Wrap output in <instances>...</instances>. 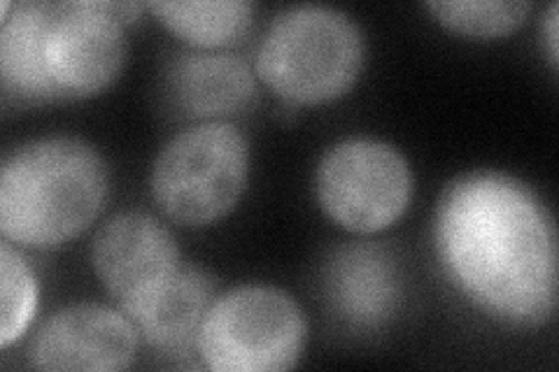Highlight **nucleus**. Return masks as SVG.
<instances>
[{
	"mask_svg": "<svg viewBox=\"0 0 559 372\" xmlns=\"http://www.w3.org/2000/svg\"><path fill=\"white\" fill-rule=\"evenodd\" d=\"M557 12H559V8L552 3L548 10V16H546V40H548V57H550L552 65H557V43H559Z\"/></svg>",
	"mask_w": 559,
	"mask_h": 372,
	"instance_id": "obj_16",
	"label": "nucleus"
},
{
	"mask_svg": "<svg viewBox=\"0 0 559 372\" xmlns=\"http://www.w3.org/2000/svg\"><path fill=\"white\" fill-rule=\"evenodd\" d=\"M250 177V143L229 121H201L170 137L150 177L164 215L189 228L224 219L242 199Z\"/></svg>",
	"mask_w": 559,
	"mask_h": 372,
	"instance_id": "obj_5",
	"label": "nucleus"
},
{
	"mask_svg": "<svg viewBox=\"0 0 559 372\" xmlns=\"http://www.w3.org/2000/svg\"><path fill=\"white\" fill-rule=\"evenodd\" d=\"M443 28L464 38L499 40L515 33L532 12L530 0H443L427 3Z\"/></svg>",
	"mask_w": 559,
	"mask_h": 372,
	"instance_id": "obj_14",
	"label": "nucleus"
},
{
	"mask_svg": "<svg viewBox=\"0 0 559 372\" xmlns=\"http://www.w3.org/2000/svg\"><path fill=\"white\" fill-rule=\"evenodd\" d=\"M140 333L119 308L75 303L33 335L28 363L49 372H119L133 365Z\"/></svg>",
	"mask_w": 559,
	"mask_h": 372,
	"instance_id": "obj_8",
	"label": "nucleus"
},
{
	"mask_svg": "<svg viewBox=\"0 0 559 372\" xmlns=\"http://www.w3.org/2000/svg\"><path fill=\"white\" fill-rule=\"evenodd\" d=\"M110 191L100 152L51 135L10 152L0 170V230L22 250H57L90 228Z\"/></svg>",
	"mask_w": 559,
	"mask_h": 372,
	"instance_id": "obj_3",
	"label": "nucleus"
},
{
	"mask_svg": "<svg viewBox=\"0 0 559 372\" xmlns=\"http://www.w3.org/2000/svg\"><path fill=\"white\" fill-rule=\"evenodd\" d=\"M433 250L450 285L485 316L538 328L557 308V228L538 193L501 170H471L443 189Z\"/></svg>",
	"mask_w": 559,
	"mask_h": 372,
	"instance_id": "obj_1",
	"label": "nucleus"
},
{
	"mask_svg": "<svg viewBox=\"0 0 559 372\" xmlns=\"http://www.w3.org/2000/svg\"><path fill=\"white\" fill-rule=\"evenodd\" d=\"M217 285L197 265H180L147 296L119 308L140 333V340L162 351L197 347L203 319L215 303Z\"/></svg>",
	"mask_w": 559,
	"mask_h": 372,
	"instance_id": "obj_10",
	"label": "nucleus"
},
{
	"mask_svg": "<svg viewBox=\"0 0 559 372\" xmlns=\"http://www.w3.org/2000/svg\"><path fill=\"white\" fill-rule=\"evenodd\" d=\"M329 298L338 314L357 326H378L399 303V273L380 247H343L329 263Z\"/></svg>",
	"mask_w": 559,
	"mask_h": 372,
	"instance_id": "obj_12",
	"label": "nucleus"
},
{
	"mask_svg": "<svg viewBox=\"0 0 559 372\" xmlns=\"http://www.w3.org/2000/svg\"><path fill=\"white\" fill-rule=\"evenodd\" d=\"M182 265L168 226L147 212L127 209L105 221L92 244V268L117 308L147 296Z\"/></svg>",
	"mask_w": 559,
	"mask_h": 372,
	"instance_id": "obj_9",
	"label": "nucleus"
},
{
	"mask_svg": "<svg viewBox=\"0 0 559 372\" xmlns=\"http://www.w3.org/2000/svg\"><path fill=\"white\" fill-rule=\"evenodd\" d=\"M147 10L180 40L205 51L240 43L252 28L257 12L248 0H164L150 3Z\"/></svg>",
	"mask_w": 559,
	"mask_h": 372,
	"instance_id": "obj_13",
	"label": "nucleus"
},
{
	"mask_svg": "<svg viewBox=\"0 0 559 372\" xmlns=\"http://www.w3.org/2000/svg\"><path fill=\"white\" fill-rule=\"evenodd\" d=\"M364 61L366 40L353 16L326 5H296L266 28L254 73L289 105H324L357 84Z\"/></svg>",
	"mask_w": 559,
	"mask_h": 372,
	"instance_id": "obj_4",
	"label": "nucleus"
},
{
	"mask_svg": "<svg viewBox=\"0 0 559 372\" xmlns=\"http://www.w3.org/2000/svg\"><path fill=\"white\" fill-rule=\"evenodd\" d=\"M0 287H3V305H0V347L8 349L20 343L33 324L38 310L40 287L31 263L24 259L22 247L10 240L0 242Z\"/></svg>",
	"mask_w": 559,
	"mask_h": 372,
	"instance_id": "obj_15",
	"label": "nucleus"
},
{
	"mask_svg": "<svg viewBox=\"0 0 559 372\" xmlns=\"http://www.w3.org/2000/svg\"><path fill=\"white\" fill-rule=\"evenodd\" d=\"M314 199L324 215L357 236L392 228L411 207L415 177L408 158L376 137L331 145L314 168Z\"/></svg>",
	"mask_w": 559,
	"mask_h": 372,
	"instance_id": "obj_7",
	"label": "nucleus"
},
{
	"mask_svg": "<svg viewBox=\"0 0 559 372\" xmlns=\"http://www.w3.org/2000/svg\"><path fill=\"white\" fill-rule=\"evenodd\" d=\"M147 5L108 0L0 3V75L8 96L82 100L105 92L127 61L124 26Z\"/></svg>",
	"mask_w": 559,
	"mask_h": 372,
	"instance_id": "obj_2",
	"label": "nucleus"
},
{
	"mask_svg": "<svg viewBox=\"0 0 559 372\" xmlns=\"http://www.w3.org/2000/svg\"><path fill=\"white\" fill-rule=\"evenodd\" d=\"M306 340V314L287 291L242 285L210 305L197 351L213 372H285L304 357Z\"/></svg>",
	"mask_w": 559,
	"mask_h": 372,
	"instance_id": "obj_6",
	"label": "nucleus"
},
{
	"mask_svg": "<svg viewBox=\"0 0 559 372\" xmlns=\"http://www.w3.org/2000/svg\"><path fill=\"white\" fill-rule=\"evenodd\" d=\"M168 94L175 108L191 119L224 121L250 105L257 73L234 55L189 51L168 65Z\"/></svg>",
	"mask_w": 559,
	"mask_h": 372,
	"instance_id": "obj_11",
	"label": "nucleus"
}]
</instances>
